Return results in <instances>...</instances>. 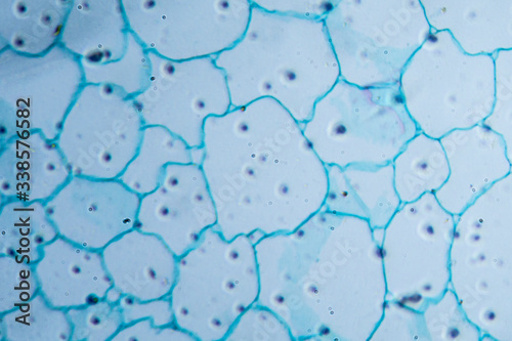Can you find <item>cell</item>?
<instances>
[{"label":"cell","instance_id":"obj_23","mask_svg":"<svg viewBox=\"0 0 512 341\" xmlns=\"http://www.w3.org/2000/svg\"><path fill=\"white\" fill-rule=\"evenodd\" d=\"M71 0H0V50L41 55L60 44Z\"/></svg>","mask_w":512,"mask_h":341},{"label":"cell","instance_id":"obj_5","mask_svg":"<svg viewBox=\"0 0 512 341\" xmlns=\"http://www.w3.org/2000/svg\"><path fill=\"white\" fill-rule=\"evenodd\" d=\"M255 239H227L208 229L179 258L169 298L176 324L197 341H225L241 315L258 303L261 277Z\"/></svg>","mask_w":512,"mask_h":341},{"label":"cell","instance_id":"obj_13","mask_svg":"<svg viewBox=\"0 0 512 341\" xmlns=\"http://www.w3.org/2000/svg\"><path fill=\"white\" fill-rule=\"evenodd\" d=\"M149 55V82L135 98L145 126H162L192 149H201L206 120L233 108L225 72L215 57L172 60Z\"/></svg>","mask_w":512,"mask_h":341},{"label":"cell","instance_id":"obj_15","mask_svg":"<svg viewBox=\"0 0 512 341\" xmlns=\"http://www.w3.org/2000/svg\"><path fill=\"white\" fill-rule=\"evenodd\" d=\"M218 217L201 166L173 163L160 185L141 197L137 228L159 237L181 258Z\"/></svg>","mask_w":512,"mask_h":341},{"label":"cell","instance_id":"obj_25","mask_svg":"<svg viewBox=\"0 0 512 341\" xmlns=\"http://www.w3.org/2000/svg\"><path fill=\"white\" fill-rule=\"evenodd\" d=\"M200 160L201 149H192L162 126H145L139 149L118 180L143 197L160 185L169 164L200 165Z\"/></svg>","mask_w":512,"mask_h":341},{"label":"cell","instance_id":"obj_14","mask_svg":"<svg viewBox=\"0 0 512 341\" xmlns=\"http://www.w3.org/2000/svg\"><path fill=\"white\" fill-rule=\"evenodd\" d=\"M141 197L117 180L73 176L47 202L59 236L102 251L137 228Z\"/></svg>","mask_w":512,"mask_h":341},{"label":"cell","instance_id":"obj_21","mask_svg":"<svg viewBox=\"0 0 512 341\" xmlns=\"http://www.w3.org/2000/svg\"><path fill=\"white\" fill-rule=\"evenodd\" d=\"M324 210L366 221L381 233L402 206L394 182L393 164L327 166Z\"/></svg>","mask_w":512,"mask_h":341},{"label":"cell","instance_id":"obj_20","mask_svg":"<svg viewBox=\"0 0 512 341\" xmlns=\"http://www.w3.org/2000/svg\"><path fill=\"white\" fill-rule=\"evenodd\" d=\"M433 30L471 55L512 50V0H420Z\"/></svg>","mask_w":512,"mask_h":341},{"label":"cell","instance_id":"obj_11","mask_svg":"<svg viewBox=\"0 0 512 341\" xmlns=\"http://www.w3.org/2000/svg\"><path fill=\"white\" fill-rule=\"evenodd\" d=\"M128 25L151 53L172 60L216 57L245 33L251 0H122Z\"/></svg>","mask_w":512,"mask_h":341},{"label":"cell","instance_id":"obj_26","mask_svg":"<svg viewBox=\"0 0 512 341\" xmlns=\"http://www.w3.org/2000/svg\"><path fill=\"white\" fill-rule=\"evenodd\" d=\"M392 164L395 187L403 204L436 194L450 174L441 140L421 132L406 144Z\"/></svg>","mask_w":512,"mask_h":341},{"label":"cell","instance_id":"obj_12","mask_svg":"<svg viewBox=\"0 0 512 341\" xmlns=\"http://www.w3.org/2000/svg\"><path fill=\"white\" fill-rule=\"evenodd\" d=\"M144 129L135 98L111 85L85 83L57 143L73 176L117 180L135 157Z\"/></svg>","mask_w":512,"mask_h":341},{"label":"cell","instance_id":"obj_1","mask_svg":"<svg viewBox=\"0 0 512 341\" xmlns=\"http://www.w3.org/2000/svg\"><path fill=\"white\" fill-rule=\"evenodd\" d=\"M258 303L294 341H369L388 300L379 233L322 209L297 229L255 241Z\"/></svg>","mask_w":512,"mask_h":341},{"label":"cell","instance_id":"obj_2","mask_svg":"<svg viewBox=\"0 0 512 341\" xmlns=\"http://www.w3.org/2000/svg\"><path fill=\"white\" fill-rule=\"evenodd\" d=\"M200 166L229 240L291 232L324 207L327 166L303 125L269 98L208 118Z\"/></svg>","mask_w":512,"mask_h":341},{"label":"cell","instance_id":"obj_34","mask_svg":"<svg viewBox=\"0 0 512 341\" xmlns=\"http://www.w3.org/2000/svg\"><path fill=\"white\" fill-rule=\"evenodd\" d=\"M369 341H429L422 312L387 300Z\"/></svg>","mask_w":512,"mask_h":341},{"label":"cell","instance_id":"obj_7","mask_svg":"<svg viewBox=\"0 0 512 341\" xmlns=\"http://www.w3.org/2000/svg\"><path fill=\"white\" fill-rule=\"evenodd\" d=\"M302 125L322 162L339 167L391 164L419 133L399 84L360 87L341 78Z\"/></svg>","mask_w":512,"mask_h":341},{"label":"cell","instance_id":"obj_31","mask_svg":"<svg viewBox=\"0 0 512 341\" xmlns=\"http://www.w3.org/2000/svg\"><path fill=\"white\" fill-rule=\"evenodd\" d=\"M39 293L34 265L0 255V315L19 308Z\"/></svg>","mask_w":512,"mask_h":341},{"label":"cell","instance_id":"obj_37","mask_svg":"<svg viewBox=\"0 0 512 341\" xmlns=\"http://www.w3.org/2000/svg\"><path fill=\"white\" fill-rule=\"evenodd\" d=\"M251 3L268 12L323 19L337 0H251Z\"/></svg>","mask_w":512,"mask_h":341},{"label":"cell","instance_id":"obj_8","mask_svg":"<svg viewBox=\"0 0 512 341\" xmlns=\"http://www.w3.org/2000/svg\"><path fill=\"white\" fill-rule=\"evenodd\" d=\"M323 19L340 78L360 87L399 84L433 31L420 0H337Z\"/></svg>","mask_w":512,"mask_h":341},{"label":"cell","instance_id":"obj_33","mask_svg":"<svg viewBox=\"0 0 512 341\" xmlns=\"http://www.w3.org/2000/svg\"><path fill=\"white\" fill-rule=\"evenodd\" d=\"M495 65L496 99L484 123L502 137L512 166V50L497 53Z\"/></svg>","mask_w":512,"mask_h":341},{"label":"cell","instance_id":"obj_3","mask_svg":"<svg viewBox=\"0 0 512 341\" xmlns=\"http://www.w3.org/2000/svg\"><path fill=\"white\" fill-rule=\"evenodd\" d=\"M215 59L225 72L233 108L269 98L301 124L340 79L324 19L256 7L237 44Z\"/></svg>","mask_w":512,"mask_h":341},{"label":"cell","instance_id":"obj_16","mask_svg":"<svg viewBox=\"0 0 512 341\" xmlns=\"http://www.w3.org/2000/svg\"><path fill=\"white\" fill-rule=\"evenodd\" d=\"M450 174L435 194L441 205L459 217L496 183L512 172L502 137L481 123L444 136Z\"/></svg>","mask_w":512,"mask_h":341},{"label":"cell","instance_id":"obj_35","mask_svg":"<svg viewBox=\"0 0 512 341\" xmlns=\"http://www.w3.org/2000/svg\"><path fill=\"white\" fill-rule=\"evenodd\" d=\"M119 305L123 315L124 325L134 323L142 319H151L158 326H170L176 324L175 314L170 298L143 302L130 296H121ZM123 325V326H124Z\"/></svg>","mask_w":512,"mask_h":341},{"label":"cell","instance_id":"obj_22","mask_svg":"<svg viewBox=\"0 0 512 341\" xmlns=\"http://www.w3.org/2000/svg\"><path fill=\"white\" fill-rule=\"evenodd\" d=\"M131 35L122 0H71L59 45L81 62L105 64L124 56Z\"/></svg>","mask_w":512,"mask_h":341},{"label":"cell","instance_id":"obj_36","mask_svg":"<svg viewBox=\"0 0 512 341\" xmlns=\"http://www.w3.org/2000/svg\"><path fill=\"white\" fill-rule=\"evenodd\" d=\"M112 341H197L177 324L158 326L151 319L124 325Z\"/></svg>","mask_w":512,"mask_h":341},{"label":"cell","instance_id":"obj_27","mask_svg":"<svg viewBox=\"0 0 512 341\" xmlns=\"http://www.w3.org/2000/svg\"><path fill=\"white\" fill-rule=\"evenodd\" d=\"M72 325L67 310L53 307L42 295L0 315L2 341H71Z\"/></svg>","mask_w":512,"mask_h":341},{"label":"cell","instance_id":"obj_10","mask_svg":"<svg viewBox=\"0 0 512 341\" xmlns=\"http://www.w3.org/2000/svg\"><path fill=\"white\" fill-rule=\"evenodd\" d=\"M84 84L81 61L61 45L41 55L0 50V141L35 132L57 141Z\"/></svg>","mask_w":512,"mask_h":341},{"label":"cell","instance_id":"obj_17","mask_svg":"<svg viewBox=\"0 0 512 341\" xmlns=\"http://www.w3.org/2000/svg\"><path fill=\"white\" fill-rule=\"evenodd\" d=\"M102 253L112 289L121 296L148 302L172 293L179 258L159 237L135 228Z\"/></svg>","mask_w":512,"mask_h":341},{"label":"cell","instance_id":"obj_29","mask_svg":"<svg viewBox=\"0 0 512 341\" xmlns=\"http://www.w3.org/2000/svg\"><path fill=\"white\" fill-rule=\"evenodd\" d=\"M421 312L429 341H480L485 338L480 328L468 318L451 287Z\"/></svg>","mask_w":512,"mask_h":341},{"label":"cell","instance_id":"obj_4","mask_svg":"<svg viewBox=\"0 0 512 341\" xmlns=\"http://www.w3.org/2000/svg\"><path fill=\"white\" fill-rule=\"evenodd\" d=\"M451 270L484 339L512 341V172L457 217Z\"/></svg>","mask_w":512,"mask_h":341},{"label":"cell","instance_id":"obj_30","mask_svg":"<svg viewBox=\"0 0 512 341\" xmlns=\"http://www.w3.org/2000/svg\"><path fill=\"white\" fill-rule=\"evenodd\" d=\"M67 312L72 325L71 341H112L124 325L119 300L109 297Z\"/></svg>","mask_w":512,"mask_h":341},{"label":"cell","instance_id":"obj_9","mask_svg":"<svg viewBox=\"0 0 512 341\" xmlns=\"http://www.w3.org/2000/svg\"><path fill=\"white\" fill-rule=\"evenodd\" d=\"M456 219L435 194L402 204L379 233L388 300L421 312L451 287Z\"/></svg>","mask_w":512,"mask_h":341},{"label":"cell","instance_id":"obj_6","mask_svg":"<svg viewBox=\"0 0 512 341\" xmlns=\"http://www.w3.org/2000/svg\"><path fill=\"white\" fill-rule=\"evenodd\" d=\"M399 88L418 131L440 140L491 115L495 56L468 54L449 32L433 30L406 65Z\"/></svg>","mask_w":512,"mask_h":341},{"label":"cell","instance_id":"obj_32","mask_svg":"<svg viewBox=\"0 0 512 341\" xmlns=\"http://www.w3.org/2000/svg\"><path fill=\"white\" fill-rule=\"evenodd\" d=\"M294 341L292 332L273 310L259 303L247 309L225 341Z\"/></svg>","mask_w":512,"mask_h":341},{"label":"cell","instance_id":"obj_28","mask_svg":"<svg viewBox=\"0 0 512 341\" xmlns=\"http://www.w3.org/2000/svg\"><path fill=\"white\" fill-rule=\"evenodd\" d=\"M81 64L85 83L111 85L133 98L145 90L151 72L149 51L133 33L122 58L105 64Z\"/></svg>","mask_w":512,"mask_h":341},{"label":"cell","instance_id":"obj_24","mask_svg":"<svg viewBox=\"0 0 512 341\" xmlns=\"http://www.w3.org/2000/svg\"><path fill=\"white\" fill-rule=\"evenodd\" d=\"M59 237L47 203L6 200L0 205V255L35 265Z\"/></svg>","mask_w":512,"mask_h":341},{"label":"cell","instance_id":"obj_19","mask_svg":"<svg viewBox=\"0 0 512 341\" xmlns=\"http://www.w3.org/2000/svg\"><path fill=\"white\" fill-rule=\"evenodd\" d=\"M39 290L55 308L70 310L106 298L113 288L103 253L61 236L34 265Z\"/></svg>","mask_w":512,"mask_h":341},{"label":"cell","instance_id":"obj_18","mask_svg":"<svg viewBox=\"0 0 512 341\" xmlns=\"http://www.w3.org/2000/svg\"><path fill=\"white\" fill-rule=\"evenodd\" d=\"M73 177L57 141L35 132L0 141V199L51 200Z\"/></svg>","mask_w":512,"mask_h":341}]
</instances>
